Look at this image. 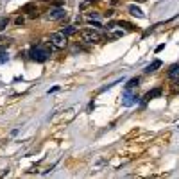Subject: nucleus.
Returning a JSON list of instances; mask_svg holds the SVG:
<instances>
[{
    "label": "nucleus",
    "mask_w": 179,
    "mask_h": 179,
    "mask_svg": "<svg viewBox=\"0 0 179 179\" xmlns=\"http://www.w3.org/2000/svg\"><path fill=\"white\" fill-rule=\"evenodd\" d=\"M66 16V11L63 7H54V9L49 11V18L50 20H59V18H64Z\"/></svg>",
    "instance_id": "nucleus-4"
},
{
    "label": "nucleus",
    "mask_w": 179,
    "mask_h": 179,
    "mask_svg": "<svg viewBox=\"0 0 179 179\" xmlns=\"http://www.w3.org/2000/svg\"><path fill=\"white\" fill-rule=\"evenodd\" d=\"M2 54V52H0ZM6 61H7V56H6V54H2V57H0V63H6Z\"/></svg>",
    "instance_id": "nucleus-17"
},
{
    "label": "nucleus",
    "mask_w": 179,
    "mask_h": 179,
    "mask_svg": "<svg viewBox=\"0 0 179 179\" xmlns=\"http://www.w3.org/2000/svg\"><path fill=\"white\" fill-rule=\"evenodd\" d=\"M161 64H163V63H161L159 59H154L150 64H147V66L143 68V74H152V72H156L158 68H161Z\"/></svg>",
    "instance_id": "nucleus-6"
},
{
    "label": "nucleus",
    "mask_w": 179,
    "mask_h": 179,
    "mask_svg": "<svg viewBox=\"0 0 179 179\" xmlns=\"http://www.w3.org/2000/svg\"><path fill=\"white\" fill-rule=\"evenodd\" d=\"M49 56H50V50H49L47 47H41V45L34 47V49L31 50V57L34 59V61H38V63L47 61V59H49Z\"/></svg>",
    "instance_id": "nucleus-1"
},
{
    "label": "nucleus",
    "mask_w": 179,
    "mask_h": 179,
    "mask_svg": "<svg viewBox=\"0 0 179 179\" xmlns=\"http://www.w3.org/2000/svg\"><path fill=\"white\" fill-rule=\"evenodd\" d=\"M140 84V79L138 77H133V79H129L126 84V90H133V88H136V86Z\"/></svg>",
    "instance_id": "nucleus-10"
},
{
    "label": "nucleus",
    "mask_w": 179,
    "mask_h": 179,
    "mask_svg": "<svg viewBox=\"0 0 179 179\" xmlns=\"http://www.w3.org/2000/svg\"><path fill=\"white\" fill-rule=\"evenodd\" d=\"M81 34H83V40L88 43H100L102 41V36L97 31H93V29H84Z\"/></svg>",
    "instance_id": "nucleus-2"
},
{
    "label": "nucleus",
    "mask_w": 179,
    "mask_h": 179,
    "mask_svg": "<svg viewBox=\"0 0 179 179\" xmlns=\"http://www.w3.org/2000/svg\"><path fill=\"white\" fill-rule=\"evenodd\" d=\"M136 102H138V97H136V95L131 93V90H126V97H124L122 104L126 106V107H129V106H134Z\"/></svg>",
    "instance_id": "nucleus-5"
},
{
    "label": "nucleus",
    "mask_w": 179,
    "mask_h": 179,
    "mask_svg": "<svg viewBox=\"0 0 179 179\" xmlns=\"http://www.w3.org/2000/svg\"><path fill=\"white\" fill-rule=\"evenodd\" d=\"M169 79H179V63L172 64L169 70Z\"/></svg>",
    "instance_id": "nucleus-8"
},
{
    "label": "nucleus",
    "mask_w": 179,
    "mask_h": 179,
    "mask_svg": "<svg viewBox=\"0 0 179 179\" xmlns=\"http://www.w3.org/2000/svg\"><path fill=\"white\" fill-rule=\"evenodd\" d=\"M14 23H16V25H23V23H25V18H23V16H18V18L14 20Z\"/></svg>",
    "instance_id": "nucleus-14"
},
{
    "label": "nucleus",
    "mask_w": 179,
    "mask_h": 179,
    "mask_svg": "<svg viewBox=\"0 0 179 179\" xmlns=\"http://www.w3.org/2000/svg\"><path fill=\"white\" fill-rule=\"evenodd\" d=\"M91 2H97V0H84V4H83V6H86V4H91Z\"/></svg>",
    "instance_id": "nucleus-19"
},
{
    "label": "nucleus",
    "mask_w": 179,
    "mask_h": 179,
    "mask_svg": "<svg viewBox=\"0 0 179 179\" xmlns=\"http://www.w3.org/2000/svg\"><path fill=\"white\" fill-rule=\"evenodd\" d=\"M161 93H163V90H161V88H154V90H150V91L145 95V100H150V99H154V97H159Z\"/></svg>",
    "instance_id": "nucleus-9"
},
{
    "label": "nucleus",
    "mask_w": 179,
    "mask_h": 179,
    "mask_svg": "<svg viewBox=\"0 0 179 179\" xmlns=\"http://www.w3.org/2000/svg\"><path fill=\"white\" fill-rule=\"evenodd\" d=\"M90 25H93V27H102L99 21H93V20H90Z\"/></svg>",
    "instance_id": "nucleus-16"
},
{
    "label": "nucleus",
    "mask_w": 179,
    "mask_h": 179,
    "mask_svg": "<svg viewBox=\"0 0 179 179\" xmlns=\"http://www.w3.org/2000/svg\"><path fill=\"white\" fill-rule=\"evenodd\" d=\"M61 32H63L64 36H72V34H75V32H77V27H74V25H68V27H64Z\"/></svg>",
    "instance_id": "nucleus-11"
},
{
    "label": "nucleus",
    "mask_w": 179,
    "mask_h": 179,
    "mask_svg": "<svg viewBox=\"0 0 179 179\" xmlns=\"http://www.w3.org/2000/svg\"><path fill=\"white\" fill-rule=\"evenodd\" d=\"M127 11H129L133 16H136V18H145V13L140 9V7H136V6H129V7H127Z\"/></svg>",
    "instance_id": "nucleus-7"
},
{
    "label": "nucleus",
    "mask_w": 179,
    "mask_h": 179,
    "mask_svg": "<svg viewBox=\"0 0 179 179\" xmlns=\"http://www.w3.org/2000/svg\"><path fill=\"white\" fill-rule=\"evenodd\" d=\"M163 49H165V45H163V43H161V45H158V47H156V52H161V50H163Z\"/></svg>",
    "instance_id": "nucleus-18"
},
{
    "label": "nucleus",
    "mask_w": 179,
    "mask_h": 179,
    "mask_svg": "<svg viewBox=\"0 0 179 179\" xmlns=\"http://www.w3.org/2000/svg\"><path fill=\"white\" fill-rule=\"evenodd\" d=\"M7 25H9V20H7V18H2V20H0V31H4Z\"/></svg>",
    "instance_id": "nucleus-12"
},
{
    "label": "nucleus",
    "mask_w": 179,
    "mask_h": 179,
    "mask_svg": "<svg viewBox=\"0 0 179 179\" xmlns=\"http://www.w3.org/2000/svg\"><path fill=\"white\" fill-rule=\"evenodd\" d=\"M50 45H54L56 49H64L66 45V36L63 32H52L50 34Z\"/></svg>",
    "instance_id": "nucleus-3"
},
{
    "label": "nucleus",
    "mask_w": 179,
    "mask_h": 179,
    "mask_svg": "<svg viewBox=\"0 0 179 179\" xmlns=\"http://www.w3.org/2000/svg\"><path fill=\"white\" fill-rule=\"evenodd\" d=\"M111 36H113V38H122V36H124V31H115Z\"/></svg>",
    "instance_id": "nucleus-15"
},
{
    "label": "nucleus",
    "mask_w": 179,
    "mask_h": 179,
    "mask_svg": "<svg viewBox=\"0 0 179 179\" xmlns=\"http://www.w3.org/2000/svg\"><path fill=\"white\" fill-rule=\"evenodd\" d=\"M0 41H2V36H0Z\"/></svg>",
    "instance_id": "nucleus-21"
},
{
    "label": "nucleus",
    "mask_w": 179,
    "mask_h": 179,
    "mask_svg": "<svg viewBox=\"0 0 179 179\" xmlns=\"http://www.w3.org/2000/svg\"><path fill=\"white\" fill-rule=\"evenodd\" d=\"M118 25H124V27H127L129 31H133V29H134V27H133L131 23H127V21H118Z\"/></svg>",
    "instance_id": "nucleus-13"
},
{
    "label": "nucleus",
    "mask_w": 179,
    "mask_h": 179,
    "mask_svg": "<svg viewBox=\"0 0 179 179\" xmlns=\"http://www.w3.org/2000/svg\"><path fill=\"white\" fill-rule=\"evenodd\" d=\"M136 2H145V0H136Z\"/></svg>",
    "instance_id": "nucleus-20"
}]
</instances>
